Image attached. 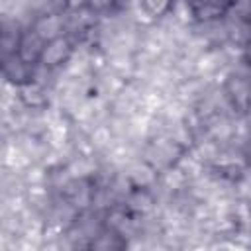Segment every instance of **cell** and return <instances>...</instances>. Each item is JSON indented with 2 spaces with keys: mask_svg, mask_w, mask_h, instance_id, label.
<instances>
[{
  "mask_svg": "<svg viewBox=\"0 0 251 251\" xmlns=\"http://www.w3.org/2000/svg\"><path fill=\"white\" fill-rule=\"evenodd\" d=\"M180 145H176L171 137L163 135L153 139L151 145L145 149V163H149L151 167H167L180 157Z\"/></svg>",
  "mask_w": 251,
  "mask_h": 251,
  "instance_id": "cell-1",
  "label": "cell"
},
{
  "mask_svg": "<svg viewBox=\"0 0 251 251\" xmlns=\"http://www.w3.org/2000/svg\"><path fill=\"white\" fill-rule=\"evenodd\" d=\"M227 63V53L226 49H214V51H204L196 59V75L210 76L220 73V69Z\"/></svg>",
  "mask_w": 251,
  "mask_h": 251,
  "instance_id": "cell-2",
  "label": "cell"
},
{
  "mask_svg": "<svg viewBox=\"0 0 251 251\" xmlns=\"http://www.w3.org/2000/svg\"><path fill=\"white\" fill-rule=\"evenodd\" d=\"M71 55V43L65 39V37H57L53 41H49L45 47H43V53H41V63L45 67H55L59 63H63L65 59H69Z\"/></svg>",
  "mask_w": 251,
  "mask_h": 251,
  "instance_id": "cell-3",
  "label": "cell"
},
{
  "mask_svg": "<svg viewBox=\"0 0 251 251\" xmlns=\"http://www.w3.org/2000/svg\"><path fill=\"white\" fill-rule=\"evenodd\" d=\"M63 29V20L57 16V14H43L37 22H35V27L33 31L41 37V39H47V41H53L59 37Z\"/></svg>",
  "mask_w": 251,
  "mask_h": 251,
  "instance_id": "cell-4",
  "label": "cell"
},
{
  "mask_svg": "<svg viewBox=\"0 0 251 251\" xmlns=\"http://www.w3.org/2000/svg\"><path fill=\"white\" fill-rule=\"evenodd\" d=\"M155 176H157L155 175V167H151L145 161H135V163H131L127 167V178L135 186L145 188V186H149V184L155 182Z\"/></svg>",
  "mask_w": 251,
  "mask_h": 251,
  "instance_id": "cell-5",
  "label": "cell"
},
{
  "mask_svg": "<svg viewBox=\"0 0 251 251\" xmlns=\"http://www.w3.org/2000/svg\"><path fill=\"white\" fill-rule=\"evenodd\" d=\"M65 188L75 208H86L88 204H92V192H90V186L84 182V178H73Z\"/></svg>",
  "mask_w": 251,
  "mask_h": 251,
  "instance_id": "cell-6",
  "label": "cell"
},
{
  "mask_svg": "<svg viewBox=\"0 0 251 251\" xmlns=\"http://www.w3.org/2000/svg\"><path fill=\"white\" fill-rule=\"evenodd\" d=\"M43 47H45V45H43V39H41L35 31L27 33V35L22 39V43H20V55H22V61L29 63V61H33L35 57H41Z\"/></svg>",
  "mask_w": 251,
  "mask_h": 251,
  "instance_id": "cell-7",
  "label": "cell"
},
{
  "mask_svg": "<svg viewBox=\"0 0 251 251\" xmlns=\"http://www.w3.org/2000/svg\"><path fill=\"white\" fill-rule=\"evenodd\" d=\"M18 96L22 98V102L25 106H31V108H37V106L45 104V92H43L41 84H37V82H25V84H22Z\"/></svg>",
  "mask_w": 251,
  "mask_h": 251,
  "instance_id": "cell-8",
  "label": "cell"
},
{
  "mask_svg": "<svg viewBox=\"0 0 251 251\" xmlns=\"http://www.w3.org/2000/svg\"><path fill=\"white\" fill-rule=\"evenodd\" d=\"M96 169L94 159H90L88 155H78L76 159H73L67 167V173L71 175V178H84L88 175H92Z\"/></svg>",
  "mask_w": 251,
  "mask_h": 251,
  "instance_id": "cell-9",
  "label": "cell"
},
{
  "mask_svg": "<svg viewBox=\"0 0 251 251\" xmlns=\"http://www.w3.org/2000/svg\"><path fill=\"white\" fill-rule=\"evenodd\" d=\"M227 92L233 96V100L241 106L249 104L251 100V86L247 80H243L241 76H231L229 82H227Z\"/></svg>",
  "mask_w": 251,
  "mask_h": 251,
  "instance_id": "cell-10",
  "label": "cell"
},
{
  "mask_svg": "<svg viewBox=\"0 0 251 251\" xmlns=\"http://www.w3.org/2000/svg\"><path fill=\"white\" fill-rule=\"evenodd\" d=\"M127 204H129V208H131L133 212H141V214H145V212H149V210L153 208V198H151L147 192L137 190V192L129 194Z\"/></svg>",
  "mask_w": 251,
  "mask_h": 251,
  "instance_id": "cell-11",
  "label": "cell"
},
{
  "mask_svg": "<svg viewBox=\"0 0 251 251\" xmlns=\"http://www.w3.org/2000/svg\"><path fill=\"white\" fill-rule=\"evenodd\" d=\"M118 237L112 233H98L96 239H92V251H118Z\"/></svg>",
  "mask_w": 251,
  "mask_h": 251,
  "instance_id": "cell-12",
  "label": "cell"
},
{
  "mask_svg": "<svg viewBox=\"0 0 251 251\" xmlns=\"http://www.w3.org/2000/svg\"><path fill=\"white\" fill-rule=\"evenodd\" d=\"M110 139H112V133H110V127H106V126H98L90 133V143L94 147H106V145H110Z\"/></svg>",
  "mask_w": 251,
  "mask_h": 251,
  "instance_id": "cell-13",
  "label": "cell"
},
{
  "mask_svg": "<svg viewBox=\"0 0 251 251\" xmlns=\"http://www.w3.org/2000/svg\"><path fill=\"white\" fill-rule=\"evenodd\" d=\"M165 184H167V188H171V190H176V188H180L184 182H186V176L180 173V169H171V171H167L165 173Z\"/></svg>",
  "mask_w": 251,
  "mask_h": 251,
  "instance_id": "cell-14",
  "label": "cell"
},
{
  "mask_svg": "<svg viewBox=\"0 0 251 251\" xmlns=\"http://www.w3.org/2000/svg\"><path fill=\"white\" fill-rule=\"evenodd\" d=\"M222 6L218 4H196L194 6V16H200L204 20H212L214 16H220Z\"/></svg>",
  "mask_w": 251,
  "mask_h": 251,
  "instance_id": "cell-15",
  "label": "cell"
},
{
  "mask_svg": "<svg viewBox=\"0 0 251 251\" xmlns=\"http://www.w3.org/2000/svg\"><path fill=\"white\" fill-rule=\"evenodd\" d=\"M43 178H45V173H43V169H39V167H29L27 173H25V180L29 182V186L41 184Z\"/></svg>",
  "mask_w": 251,
  "mask_h": 251,
  "instance_id": "cell-16",
  "label": "cell"
},
{
  "mask_svg": "<svg viewBox=\"0 0 251 251\" xmlns=\"http://www.w3.org/2000/svg\"><path fill=\"white\" fill-rule=\"evenodd\" d=\"M247 57L251 59V43H249V47H247Z\"/></svg>",
  "mask_w": 251,
  "mask_h": 251,
  "instance_id": "cell-17",
  "label": "cell"
}]
</instances>
